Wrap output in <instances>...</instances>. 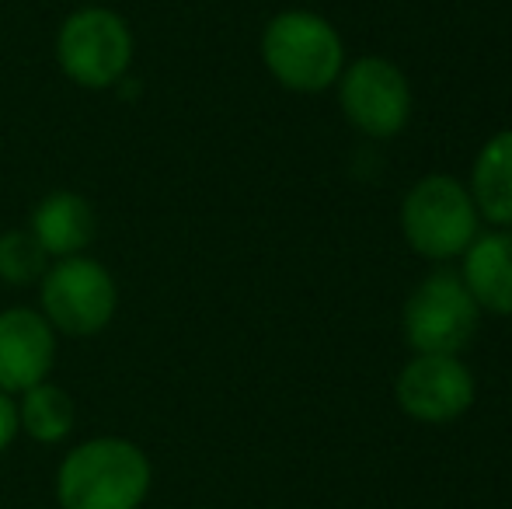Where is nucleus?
<instances>
[{"instance_id": "nucleus-1", "label": "nucleus", "mask_w": 512, "mask_h": 509, "mask_svg": "<svg viewBox=\"0 0 512 509\" xmlns=\"http://www.w3.org/2000/svg\"><path fill=\"white\" fill-rule=\"evenodd\" d=\"M154 489V464L126 436H91L70 447L56 468L60 509H140Z\"/></svg>"}, {"instance_id": "nucleus-2", "label": "nucleus", "mask_w": 512, "mask_h": 509, "mask_svg": "<svg viewBox=\"0 0 512 509\" xmlns=\"http://www.w3.org/2000/svg\"><path fill=\"white\" fill-rule=\"evenodd\" d=\"M265 70L293 95H321L345 70V42L324 14L290 7L269 18L258 39Z\"/></svg>"}, {"instance_id": "nucleus-3", "label": "nucleus", "mask_w": 512, "mask_h": 509, "mask_svg": "<svg viewBox=\"0 0 512 509\" xmlns=\"http://www.w3.org/2000/svg\"><path fill=\"white\" fill-rule=\"evenodd\" d=\"M401 234L429 262L464 255L481 234V213L471 189L446 171L418 178L401 199Z\"/></svg>"}, {"instance_id": "nucleus-4", "label": "nucleus", "mask_w": 512, "mask_h": 509, "mask_svg": "<svg viewBox=\"0 0 512 509\" xmlns=\"http://www.w3.org/2000/svg\"><path fill=\"white\" fill-rule=\"evenodd\" d=\"M136 56L129 21L105 4H84L63 18L56 32V63L63 77L84 91H108L126 81Z\"/></svg>"}, {"instance_id": "nucleus-5", "label": "nucleus", "mask_w": 512, "mask_h": 509, "mask_svg": "<svg viewBox=\"0 0 512 509\" xmlns=\"http://www.w3.org/2000/svg\"><path fill=\"white\" fill-rule=\"evenodd\" d=\"M39 311L56 335L91 339L102 335L119 311V283L91 255L53 258L46 276L39 279Z\"/></svg>"}, {"instance_id": "nucleus-6", "label": "nucleus", "mask_w": 512, "mask_h": 509, "mask_svg": "<svg viewBox=\"0 0 512 509\" xmlns=\"http://www.w3.org/2000/svg\"><path fill=\"white\" fill-rule=\"evenodd\" d=\"M481 307L464 286L460 272H432L408 293L401 332L415 353L460 356L478 335Z\"/></svg>"}, {"instance_id": "nucleus-7", "label": "nucleus", "mask_w": 512, "mask_h": 509, "mask_svg": "<svg viewBox=\"0 0 512 509\" xmlns=\"http://www.w3.org/2000/svg\"><path fill=\"white\" fill-rule=\"evenodd\" d=\"M335 88L345 123L370 140H391L408 126L411 84L405 70L387 56H359L345 63Z\"/></svg>"}, {"instance_id": "nucleus-8", "label": "nucleus", "mask_w": 512, "mask_h": 509, "mask_svg": "<svg viewBox=\"0 0 512 509\" xmlns=\"http://www.w3.org/2000/svg\"><path fill=\"white\" fill-rule=\"evenodd\" d=\"M474 394L478 384L460 356L415 353L394 377V401L422 426L457 422L474 405Z\"/></svg>"}, {"instance_id": "nucleus-9", "label": "nucleus", "mask_w": 512, "mask_h": 509, "mask_svg": "<svg viewBox=\"0 0 512 509\" xmlns=\"http://www.w3.org/2000/svg\"><path fill=\"white\" fill-rule=\"evenodd\" d=\"M60 335L42 318L39 307H7L0 311V391L18 398L28 387L49 381L56 367Z\"/></svg>"}, {"instance_id": "nucleus-10", "label": "nucleus", "mask_w": 512, "mask_h": 509, "mask_svg": "<svg viewBox=\"0 0 512 509\" xmlns=\"http://www.w3.org/2000/svg\"><path fill=\"white\" fill-rule=\"evenodd\" d=\"M28 231L49 258L84 255L98 238V213L81 192L53 189L35 203Z\"/></svg>"}, {"instance_id": "nucleus-11", "label": "nucleus", "mask_w": 512, "mask_h": 509, "mask_svg": "<svg viewBox=\"0 0 512 509\" xmlns=\"http://www.w3.org/2000/svg\"><path fill=\"white\" fill-rule=\"evenodd\" d=\"M471 297L481 311L495 318H512V227H499L492 234H478L464 252L460 272Z\"/></svg>"}, {"instance_id": "nucleus-12", "label": "nucleus", "mask_w": 512, "mask_h": 509, "mask_svg": "<svg viewBox=\"0 0 512 509\" xmlns=\"http://www.w3.org/2000/svg\"><path fill=\"white\" fill-rule=\"evenodd\" d=\"M471 199L481 220L495 227H512V129L488 136L471 164Z\"/></svg>"}, {"instance_id": "nucleus-13", "label": "nucleus", "mask_w": 512, "mask_h": 509, "mask_svg": "<svg viewBox=\"0 0 512 509\" xmlns=\"http://www.w3.org/2000/svg\"><path fill=\"white\" fill-rule=\"evenodd\" d=\"M18 426L21 436L42 447H56L63 443L77 426V405L70 398L67 387L42 381L28 391L18 394Z\"/></svg>"}, {"instance_id": "nucleus-14", "label": "nucleus", "mask_w": 512, "mask_h": 509, "mask_svg": "<svg viewBox=\"0 0 512 509\" xmlns=\"http://www.w3.org/2000/svg\"><path fill=\"white\" fill-rule=\"evenodd\" d=\"M49 258L42 252V245L32 238L28 227H11V231L0 234V283L7 286H39V279L46 276Z\"/></svg>"}, {"instance_id": "nucleus-15", "label": "nucleus", "mask_w": 512, "mask_h": 509, "mask_svg": "<svg viewBox=\"0 0 512 509\" xmlns=\"http://www.w3.org/2000/svg\"><path fill=\"white\" fill-rule=\"evenodd\" d=\"M21 436V426H18V398L14 394H4L0 391V454L11 450V443Z\"/></svg>"}]
</instances>
